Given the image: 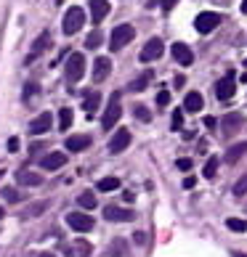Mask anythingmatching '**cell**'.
<instances>
[{
  "label": "cell",
  "instance_id": "3",
  "mask_svg": "<svg viewBox=\"0 0 247 257\" xmlns=\"http://www.w3.org/2000/svg\"><path fill=\"white\" fill-rule=\"evenodd\" d=\"M83 74H85V59H83V53H72L69 61H66V80H69V85H74V82L83 80Z\"/></svg>",
  "mask_w": 247,
  "mask_h": 257
},
{
  "label": "cell",
  "instance_id": "1",
  "mask_svg": "<svg viewBox=\"0 0 247 257\" xmlns=\"http://www.w3.org/2000/svg\"><path fill=\"white\" fill-rule=\"evenodd\" d=\"M122 117V103H120V93H112V98H109V106L107 111H104V119H101V127L104 130H112L120 122Z\"/></svg>",
  "mask_w": 247,
  "mask_h": 257
},
{
  "label": "cell",
  "instance_id": "6",
  "mask_svg": "<svg viewBox=\"0 0 247 257\" xmlns=\"http://www.w3.org/2000/svg\"><path fill=\"white\" fill-rule=\"evenodd\" d=\"M162 53H165V43L159 40V37H151V40L144 45V51H141V61H146V64L149 61H157Z\"/></svg>",
  "mask_w": 247,
  "mask_h": 257
},
{
  "label": "cell",
  "instance_id": "11",
  "mask_svg": "<svg viewBox=\"0 0 247 257\" xmlns=\"http://www.w3.org/2000/svg\"><path fill=\"white\" fill-rule=\"evenodd\" d=\"M66 165V157L61 154V151H51V154H45L40 159V167L48 170V173H56V170H61Z\"/></svg>",
  "mask_w": 247,
  "mask_h": 257
},
{
  "label": "cell",
  "instance_id": "9",
  "mask_svg": "<svg viewBox=\"0 0 247 257\" xmlns=\"http://www.w3.org/2000/svg\"><path fill=\"white\" fill-rule=\"evenodd\" d=\"M104 217H107V220H112V223H128V220H133V209L109 204V207H104Z\"/></svg>",
  "mask_w": 247,
  "mask_h": 257
},
{
  "label": "cell",
  "instance_id": "32",
  "mask_svg": "<svg viewBox=\"0 0 247 257\" xmlns=\"http://www.w3.org/2000/svg\"><path fill=\"white\" fill-rule=\"evenodd\" d=\"M244 194H247V175H242L234 183V196H244Z\"/></svg>",
  "mask_w": 247,
  "mask_h": 257
},
{
  "label": "cell",
  "instance_id": "45",
  "mask_svg": "<svg viewBox=\"0 0 247 257\" xmlns=\"http://www.w3.org/2000/svg\"><path fill=\"white\" fill-rule=\"evenodd\" d=\"M234 257H247V254H242V252H234Z\"/></svg>",
  "mask_w": 247,
  "mask_h": 257
},
{
  "label": "cell",
  "instance_id": "35",
  "mask_svg": "<svg viewBox=\"0 0 247 257\" xmlns=\"http://www.w3.org/2000/svg\"><path fill=\"white\" fill-rule=\"evenodd\" d=\"M136 117H138L141 122H149V119H151V114H149L146 106H136Z\"/></svg>",
  "mask_w": 247,
  "mask_h": 257
},
{
  "label": "cell",
  "instance_id": "15",
  "mask_svg": "<svg viewBox=\"0 0 247 257\" xmlns=\"http://www.w3.org/2000/svg\"><path fill=\"white\" fill-rule=\"evenodd\" d=\"M51 114L48 111H43V114H37V117L30 122V133L32 136H43V133H48L51 130Z\"/></svg>",
  "mask_w": 247,
  "mask_h": 257
},
{
  "label": "cell",
  "instance_id": "30",
  "mask_svg": "<svg viewBox=\"0 0 247 257\" xmlns=\"http://www.w3.org/2000/svg\"><path fill=\"white\" fill-rule=\"evenodd\" d=\"M35 96H37V82H27V85H24V101L32 103Z\"/></svg>",
  "mask_w": 247,
  "mask_h": 257
},
{
  "label": "cell",
  "instance_id": "8",
  "mask_svg": "<svg viewBox=\"0 0 247 257\" xmlns=\"http://www.w3.org/2000/svg\"><path fill=\"white\" fill-rule=\"evenodd\" d=\"M234 93H236V80H234V74H226V77L215 85V96H218V101H231Z\"/></svg>",
  "mask_w": 247,
  "mask_h": 257
},
{
  "label": "cell",
  "instance_id": "43",
  "mask_svg": "<svg viewBox=\"0 0 247 257\" xmlns=\"http://www.w3.org/2000/svg\"><path fill=\"white\" fill-rule=\"evenodd\" d=\"M242 14H247V0H242Z\"/></svg>",
  "mask_w": 247,
  "mask_h": 257
},
{
  "label": "cell",
  "instance_id": "48",
  "mask_svg": "<svg viewBox=\"0 0 247 257\" xmlns=\"http://www.w3.org/2000/svg\"><path fill=\"white\" fill-rule=\"evenodd\" d=\"M244 64H247V61H244Z\"/></svg>",
  "mask_w": 247,
  "mask_h": 257
},
{
  "label": "cell",
  "instance_id": "26",
  "mask_svg": "<svg viewBox=\"0 0 247 257\" xmlns=\"http://www.w3.org/2000/svg\"><path fill=\"white\" fill-rule=\"evenodd\" d=\"M77 204H80L83 209H93V207H96V196H93V191H83V194L77 196Z\"/></svg>",
  "mask_w": 247,
  "mask_h": 257
},
{
  "label": "cell",
  "instance_id": "40",
  "mask_svg": "<svg viewBox=\"0 0 247 257\" xmlns=\"http://www.w3.org/2000/svg\"><path fill=\"white\" fill-rule=\"evenodd\" d=\"M8 151H19V138H11V141H8Z\"/></svg>",
  "mask_w": 247,
  "mask_h": 257
},
{
  "label": "cell",
  "instance_id": "31",
  "mask_svg": "<svg viewBox=\"0 0 247 257\" xmlns=\"http://www.w3.org/2000/svg\"><path fill=\"white\" fill-rule=\"evenodd\" d=\"M215 170H218V157H210L205 165V178H215Z\"/></svg>",
  "mask_w": 247,
  "mask_h": 257
},
{
  "label": "cell",
  "instance_id": "27",
  "mask_svg": "<svg viewBox=\"0 0 247 257\" xmlns=\"http://www.w3.org/2000/svg\"><path fill=\"white\" fill-rule=\"evenodd\" d=\"M117 188H120L117 178H101L99 180V191H117Z\"/></svg>",
  "mask_w": 247,
  "mask_h": 257
},
{
  "label": "cell",
  "instance_id": "46",
  "mask_svg": "<svg viewBox=\"0 0 247 257\" xmlns=\"http://www.w3.org/2000/svg\"><path fill=\"white\" fill-rule=\"evenodd\" d=\"M0 220H3V207H0Z\"/></svg>",
  "mask_w": 247,
  "mask_h": 257
},
{
  "label": "cell",
  "instance_id": "4",
  "mask_svg": "<svg viewBox=\"0 0 247 257\" xmlns=\"http://www.w3.org/2000/svg\"><path fill=\"white\" fill-rule=\"evenodd\" d=\"M83 24H85L83 8L72 6L69 11H66V16H64V32H66V35H74V32H80V30H83Z\"/></svg>",
  "mask_w": 247,
  "mask_h": 257
},
{
  "label": "cell",
  "instance_id": "16",
  "mask_svg": "<svg viewBox=\"0 0 247 257\" xmlns=\"http://www.w3.org/2000/svg\"><path fill=\"white\" fill-rule=\"evenodd\" d=\"M109 16V0H91V19L93 24H101Z\"/></svg>",
  "mask_w": 247,
  "mask_h": 257
},
{
  "label": "cell",
  "instance_id": "24",
  "mask_svg": "<svg viewBox=\"0 0 247 257\" xmlns=\"http://www.w3.org/2000/svg\"><path fill=\"white\" fill-rule=\"evenodd\" d=\"M72 122H74L72 109H61V111H59V130H69Z\"/></svg>",
  "mask_w": 247,
  "mask_h": 257
},
{
  "label": "cell",
  "instance_id": "36",
  "mask_svg": "<svg viewBox=\"0 0 247 257\" xmlns=\"http://www.w3.org/2000/svg\"><path fill=\"white\" fill-rule=\"evenodd\" d=\"M157 103H159V106H168V103H170V93H168V90H159Z\"/></svg>",
  "mask_w": 247,
  "mask_h": 257
},
{
  "label": "cell",
  "instance_id": "41",
  "mask_svg": "<svg viewBox=\"0 0 247 257\" xmlns=\"http://www.w3.org/2000/svg\"><path fill=\"white\" fill-rule=\"evenodd\" d=\"M184 82H186V77H184V74H178V77L173 80V85H176V88H184Z\"/></svg>",
  "mask_w": 247,
  "mask_h": 257
},
{
  "label": "cell",
  "instance_id": "21",
  "mask_svg": "<svg viewBox=\"0 0 247 257\" xmlns=\"http://www.w3.org/2000/svg\"><path fill=\"white\" fill-rule=\"evenodd\" d=\"M66 254H72V257H91V244L88 241H74L72 246H66Z\"/></svg>",
  "mask_w": 247,
  "mask_h": 257
},
{
  "label": "cell",
  "instance_id": "22",
  "mask_svg": "<svg viewBox=\"0 0 247 257\" xmlns=\"http://www.w3.org/2000/svg\"><path fill=\"white\" fill-rule=\"evenodd\" d=\"M19 183L35 188V186H43V178L37 173H32V170H22V173H19Z\"/></svg>",
  "mask_w": 247,
  "mask_h": 257
},
{
  "label": "cell",
  "instance_id": "34",
  "mask_svg": "<svg viewBox=\"0 0 247 257\" xmlns=\"http://www.w3.org/2000/svg\"><path fill=\"white\" fill-rule=\"evenodd\" d=\"M3 199H8L11 204H16L22 196H19V191H16V188H6V191H3Z\"/></svg>",
  "mask_w": 247,
  "mask_h": 257
},
{
  "label": "cell",
  "instance_id": "29",
  "mask_svg": "<svg viewBox=\"0 0 247 257\" xmlns=\"http://www.w3.org/2000/svg\"><path fill=\"white\" fill-rule=\"evenodd\" d=\"M226 225H229V231H234V233H244V231H247V223L239 220V217H229V220H226Z\"/></svg>",
  "mask_w": 247,
  "mask_h": 257
},
{
  "label": "cell",
  "instance_id": "47",
  "mask_svg": "<svg viewBox=\"0 0 247 257\" xmlns=\"http://www.w3.org/2000/svg\"><path fill=\"white\" fill-rule=\"evenodd\" d=\"M0 178H3V170H0Z\"/></svg>",
  "mask_w": 247,
  "mask_h": 257
},
{
  "label": "cell",
  "instance_id": "2",
  "mask_svg": "<svg viewBox=\"0 0 247 257\" xmlns=\"http://www.w3.org/2000/svg\"><path fill=\"white\" fill-rule=\"evenodd\" d=\"M133 37H136V30H133L130 24H120V27H115V32H112V37H109V48L112 51H122Z\"/></svg>",
  "mask_w": 247,
  "mask_h": 257
},
{
  "label": "cell",
  "instance_id": "17",
  "mask_svg": "<svg viewBox=\"0 0 247 257\" xmlns=\"http://www.w3.org/2000/svg\"><path fill=\"white\" fill-rule=\"evenodd\" d=\"M48 45H51V32H43L40 37H37V40H35V45H32V51H30V56H27V64H32L35 59H37V56H40L45 48H48Z\"/></svg>",
  "mask_w": 247,
  "mask_h": 257
},
{
  "label": "cell",
  "instance_id": "37",
  "mask_svg": "<svg viewBox=\"0 0 247 257\" xmlns=\"http://www.w3.org/2000/svg\"><path fill=\"white\" fill-rule=\"evenodd\" d=\"M176 3H178V0H162V3H159V8H162L165 14H170V11L176 8Z\"/></svg>",
  "mask_w": 247,
  "mask_h": 257
},
{
  "label": "cell",
  "instance_id": "10",
  "mask_svg": "<svg viewBox=\"0 0 247 257\" xmlns=\"http://www.w3.org/2000/svg\"><path fill=\"white\" fill-rule=\"evenodd\" d=\"M244 125V117L239 111H231V114H226V117L221 119V130H223V136H234L236 130H239Z\"/></svg>",
  "mask_w": 247,
  "mask_h": 257
},
{
  "label": "cell",
  "instance_id": "5",
  "mask_svg": "<svg viewBox=\"0 0 247 257\" xmlns=\"http://www.w3.org/2000/svg\"><path fill=\"white\" fill-rule=\"evenodd\" d=\"M66 225H69L72 231L88 233V231H93V217L85 215V212H69L66 215Z\"/></svg>",
  "mask_w": 247,
  "mask_h": 257
},
{
  "label": "cell",
  "instance_id": "12",
  "mask_svg": "<svg viewBox=\"0 0 247 257\" xmlns=\"http://www.w3.org/2000/svg\"><path fill=\"white\" fill-rule=\"evenodd\" d=\"M128 146H130V130L120 127L115 133V138L109 141V151H112V154H120V151H125Z\"/></svg>",
  "mask_w": 247,
  "mask_h": 257
},
{
  "label": "cell",
  "instance_id": "33",
  "mask_svg": "<svg viewBox=\"0 0 247 257\" xmlns=\"http://www.w3.org/2000/svg\"><path fill=\"white\" fill-rule=\"evenodd\" d=\"M85 45H88V48H99L101 45V32H91L88 40H85Z\"/></svg>",
  "mask_w": 247,
  "mask_h": 257
},
{
  "label": "cell",
  "instance_id": "23",
  "mask_svg": "<svg viewBox=\"0 0 247 257\" xmlns=\"http://www.w3.org/2000/svg\"><path fill=\"white\" fill-rule=\"evenodd\" d=\"M205 106V98H202V93H189L186 101H184V109L186 111H199Z\"/></svg>",
  "mask_w": 247,
  "mask_h": 257
},
{
  "label": "cell",
  "instance_id": "18",
  "mask_svg": "<svg viewBox=\"0 0 247 257\" xmlns=\"http://www.w3.org/2000/svg\"><path fill=\"white\" fill-rule=\"evenodd\" d=\"M101 106V93H96V90H85L83 93V109L88 111V114H93Z\"/></svg>",
  "mask_w": 247,
  "mask_h": 257
},
{
  "label": "cell",
  "instance_id": "38",
  "mask_svg": "<svg viewBox=\"0 0 247 257\" xmlns=\"http://www.w3.org/2000/svg\"><path fill=\"white\" fill-rule=\"evenodd\" d=\"M181 125H184V114H181V111H176V114H173V130H178Z\"/></svg>",
  "mask_w": 247,
  "mask_h": 257
},
{
  "label": "cell",
  "instance_id": "19",
  "mask_svg": "<svg viewBox=\"0 0 247 257\" xmlns=\"http://www.w3.org/2000/svg\"><path fill=\"white\" fill-rule=\"evenodd\" d=\"M88 146H91L88 136H69V138H66V149H69V151H85Z\"/></svg>",
  "mask_w": 247,
  "mask_h": 257
},
{
  "label": "cell",
  "instance_id": "13",
  "mask_svg": "<svg viewBox=\"0 0 247 257\" xmlns=\"http://www.w3.org/2000/svg\"><path fill=\"white\" fill-rule=\"evenodd\" d=\"M109 72H112V61L107 56H99V59L93 61V82H104L109 77Z\"/></svg>",
  "mask_w": 247,
  "mask_h": 257
},
{
  "label": "cell",
  "instance_id": "25",
  "mask_svg": "<svg viewBox=\"0 0 247 257\" xmlns=\"http://www.w3.org/2000/svg\"><path fill=\"white\" fill-rule=\"evenodd\" d=\"M149 82H151V72H144L138 80H133V82H130V90H133V93H141Z\"/></svg>",
  "mask_w": 247,
  "mask_h": 257
},
{
  "label": "cell",
  "instance_id": "14",
  "mask_svg": "<svg viewBox=\"0 0 247 257\" xmlns=\"http://www.w3.org/2000/svg\"><path fill=\"white\" fill-rule=\"evenodd\" d=\"M170 51H173V59H176L178 64H181V66H192V61H194V53H192V48H189L186 43H176Z\"/></svg>",
  "mask_w": 247,
  "mask_h": 257
},
{
  "label": "cell",
  "instance_id": "42",
  "mask_svg": "<svg viewBox=\"0 0 247 257\" xmlns=\"http://www.w3.org/2000/svg\"><path fill=\"white\" fill-rule=\"evenodd\" d=\"M184 188H194V178H186L184 180Z\"/></svg>",
  "mask_w": 247,
  "mask_h": 257
},
{
  "label": "cell",
  "instance_id": "39",
  "mask_svg": "<svg viewBox=\"0 0 247 257\" xmlns=\"http://www.w3.org/2000/svg\"><path fill=\"white\" fill-rule=\"evenodd\" d=\"M178 170L189 173V170H192V159H178Z\"/></svg>",
  "mask_w": 247,
  "mask_h": 257
},
{
  "label": "cell",
  "instance_id": "44",
  "mask_svg": "<svg viewBox=\"0 0 247 257\" xmlns=\"http://www.w3.org/2000/svg\"><path fill=\"white\" fill-rule=\"evenodd\" d=\"M40 257H56V254H51V252H43Z\"/></svg>",
  "mask_w": 247,
  "mask_h": 257
},
{
  "label": "cell",
  "instance_id": "7",
  "mask_svg": "<svg viewBox=\"0 0 247 257\" xmlns=\"http://www.w3.org/2000/svg\"><path fill=\"white\" fill-rule=\"evenodd\" d=\"M194 24H197L199 35H210L215 27L221 24V16L213 14V11H205V14H199V16H197V22H194Z\"/></svg>",
  "mask_w": 247,
  "mask_h": 257
},
{
  "label": "cell",
  "instance_id": "20",
  "mask_svg": "<svg viewBox=\"0 0 247 257\" xmlns=\"http://www.w3.org/2000/svg\"><path fill=\"white\" fill-rule=\"evenodd\" d=\"M244 154H247V141L244 144H234L229 151H226V162H229V165H236Z\"/></svg>",
  "mask_w": 247,
  "mask_h": 257
},
{
  "label": "cell",
  "instance_id": "28",
  "mask_svg": "<svg viewBox=\"0 0 247 257\" xmlns=\"http://www.w3.org/2000/svg\"><path fill=\"white\" fill-rule=\"evenodd\" d=\"M109 254H115V257H125V254H128V244L122 241V239H115V244L109 246Z\"/></svg>",
  "mask_w": 247,
  "mask_h": 257
}]
</instances>
